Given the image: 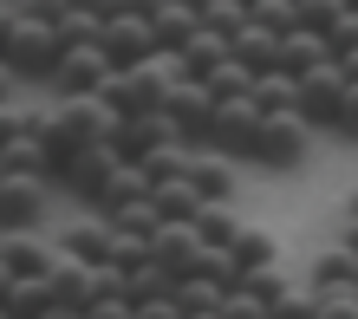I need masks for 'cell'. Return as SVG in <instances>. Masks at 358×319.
Segmentation results:
<instances>
[{"mask_svg":"<svg viewBox=\"0 0 358 319\" xmlns=\"http://www.w3.org/2000/svg\"><path fill=\"white\" fill-rule=\"evenodd\" d=\"M255 131H261V104L255 98H215V111H208V131H202V150H215V157H248L255 150Z\"/></svg>","mask_w":358,"mask_h":319,"instance_id":"obj_1","label":"cell"},{"mask_svg":"<svg viewBox=\"0 0 358 319\" xmlns=\"http://www.w3.org/2000/svg\"><path fill=\"white\" fill-rule=\"evenodd\" d=\"M313 150V131L300 124V111H267L261 131H255V150H248V163L261 169H300Z\"/></svg>","mask_w":358,"mask_h":319,"instance_id":"obj_2","label":"cell"},{"mask_svg":"<svg viewBox=\"0 0 358 319\" xmlns=\"http://www.w3.org/2000/svg\"><path fill=\"white\" fill-rule=\"evenodd\" d=\"M59 52H66V39H59V27H39V20H20V27L7 33V46H0V66H7L13 78H52Z\"/></svg>","mask_w":358,"mask_h":319,"instance_id":"obj_3","label":"cell"},{"mask_svg":"<svg viewBox=\"0 0 358 319\" xmlns=\"http://www.w3.org/2000/svg\"><path fill=\"white\" fill-rule=\"evenodd\" d=\"M46 124H52L66 143H111L124 118L92 92V98H52V104H46Z\"/></svg>","mask_w":358,"mask_h":319,"instance_id":"obj_4","label":"cell"},{"mask_svg":"<svg viewBox=\"0 0 358 319\" xmlns=\"http://www.w3.org/2000/svg\"><path fill=\"white\" fill-rule=\"evenodd\" d=\"M293 85H300V98H293L300 124H306V131H332V118H339V98H345V72H339V59H326V66L300 72Z\"/></svg>","mask_w":358,"mask_h":319,"instance_id":"obj_5","label":"cell"},{"mask_svg":"<svg viewBox=\"0 0 358 319\" xmlns=\"http://www.w3.org/2000/svg\"><path fill=\"white\" fill-rule=\"evenodd\" d=\"M124 157L111 150V143H78V150L52 169V189H66V196H78V202H92L98 189H104V176H111Z\"/></svg>","mask_w":358,"mask_h":319,"instance_id":"obj_6","label":"cell"},{"mask_svg":"<svg viewBox=\"0 0 358 319\" xmlns=\"http://www.w3.org/2000/svg\"><path fill=\"white\" fill-rule=\"evenodd\" d=\"M46 208H52V183L46 176H0V235L39 228Z\"/></svg>","mask_w":358,"mask_h":319,"instance_id":"obj_7","label":"cell"},{"mask_svg":"<svg viewBox=\"0 0 358 319\" xmlns=\"http://www.w3.org/2000/svg\"><path fill=\"white\" fill-rule=\"evenodd\" d=\"M104 78H111V59H104V46H66L46 85H52V98H92Z\"/></svg>","mask_w":358,"mask_h":319,"instance_id":"obj_8","label":"cell"},{"mask_svg":"<svg viewBox=\"0 0 358 319\" xmlns=\"http://www.w3.org/2000/svg\"><path fill=\"white\" fill-rule=\"evenodd\" d=\"M98 46H104V59H111V72H124V66H143V59L157 52V33H150L143 13H111L104 33H98Z\"/></svg>","mask_w":358,"mask_h":319,"instance_id":"obj_9","label":"cell"},{"mask_svg":"<svg viewBox=\"0 0 358 319\" xmlns=\"http://www.w3.org/2000/svg\"><path fill=\"white\" fill-rule=\"evenodd\" d=\"M157 111L176 124V131L189 137V143H202V131H208V111H215V98H208V85L202 78H176L170 92L157 98Z\"/></svg>","mask_w":358,"mask_h":319,"instance_id":"obj_10","label":"cell"},{"mask_svg":"<svg viewBox=\"0 0 358 319\" xmlns=\"http://www.w3.org/2000/svg\"><path fill=\"white\" fill-rule=\"evenodd\" d=\"M150 261L170 274V281H189V274H202V241L189 222H163L150 235Z\"/></svg>","mask_w":358,"mask_h":319,"instance_id":"obj_11","label":"cell"},{"mask_svg":"<svg viewBox=\"0 0 358 319\" xmlns=\"http://www.w3.org/2000/svg\"><path fill=\"white\" fill-rule=\"evenodd\" d=\"M0 267H7V281H33V274H46V267H52V241L39 235V228L0 235Z\"/></svg>","mask_w":358,"mask_h":319,"instance_id":"obj_12","label":"cell"},{"mask_svg":"<svg viewBox=\"0 0 358 319\" xmlns=\"http://www.w3.org/2000/svg\"><path fill=\"white\" fill-rule=\"evenodd\" d=\"M59 254H72V261H85V267H98L104 254H111V228H104V215H78V222H66L59 235H46Z\"/></svg>","mask_w":358,"mask_h":319,"instance_id":"obj_13","label":"cell"},{"mask_svg":"<svg viewBox=\"0 0 358 319\" xmlns=\"http://www.w3.org/2000/svg\"><path fill=\"white\" fill-rule=\"evenodd\" d=\"M182 176H189V189H196L202 202H235V163L215 157V150H202V143L189 150V169H182Z\"/></svg>","mask_w":358,"mask_h":319,"instance_id":"obj_14","label":"cell"},{"mask_svg":"<svg viewBox=\"0 0 358 319\" xmlns=\"http://www.w3.org/2000/svg\"><path fill=\"white\" fill-rule=\"evenodd\" d=\"M326 59H332L326 33H306V27H293V33H280V52H273V72L300 78V72H313V66H326Z\"/></svg>","mask_w":358,"mask_h":319,"instance_id":"obj_15","label":"cell"},{"mask_svg":"<svg viewBox=\"0 0 358 319\" xmlns=\"http://www.w3.org/2000/svg\"><path fill=\"white\" fill-rule=\"evenodd\" d=\"M228 261H235L241 281H248V274H267V267H280V241H273L267 228H248L241 222V235L228 241Z\"/></svg>","mask_w":358,"mask_h":319,"instance_id":"obj_16","label":"cell"},{"mask_svg":"<svg viewBox=\"0 0 358 319\" xmlns=\"http://www.w3.org/2000/svg\"><path fill=\"white\" fill-rule=\"evenodd\" d=\"M339 287H358V261L332 241L313 254V267H306V293H339Z\"/></svg>","mask_w":358,"mask_h":319,"instance_id":"obj_17","label":"cell"},{"mask_svg":"<svg viewBox=\"0 0 358 319\" xmlns=\"http://www.w3.org/2000/svg\"><path fill=\"white\" fill-rule=\"evenodd\" d=\"M137 196H150V183H143V169H137V163H117L111 176H104V189L92 196V215H111V208L137 202Z\"/></svg>","mask_w":358,"mask_h":319,"instance_id":"obj_18","label":"cell"},{"mask_svg":"<svg viewBox=\"0 0 358 319\" xmlns=\"http://www.w3.org/2000/svg\"><path fill=\"white\" fill-rule=\"evenodd\" d=\"M189 228H196L202 248H228L241 235V215H235V202H202L196 215H189Z\"/></svg>","mask_w":358,"mask_h":319,"instance_id":"obj_19","label":"cell"},{"mask_svg":"<svg viewBox=\"0 0 358 319\" xmlns=\"http://www.w3.org/2000/svg\"><path fill=\"white\" fill-rule=\"evenodd\" d=\"M52 306V281L46 274H33V281H7V293H0V313L7 319H39Z\"/></svg>","mask_w":358,"mask_h":319,"instance_id":"obj_20","label":"cell"},{"mask_svg":"<svg viewBox=\"0 0 358 319\" xmlns=\"http://www.w3.org/2000/svg\"><path fill=\"white\" fill-rule=\"evenodd\" d=\"M196 27H202V20H196V7H182V0H163V7L150 13V33H157V46H163V52H176Z\"/></svg>","mask_w":358,"mask_h":319,"instance_id":"obj_21","label":"cell"},{"mask_svg":"<svg viewBox=\"0 0 358 319\" xmlns=\"http://www.w3.org/2000/svg\"><path fill=\"white\" fill-rule=\"evenodd\" d=\"M104 228H111V235H137V241H150L157 228H163V215H157V202H150V196H137V202L111 208V215H104Z\"/></svg>","mask_w":358,"mask_h":319,"instance_id":"obj_22","label":"cell"},{"mask_svg":"<svg viewBox=\"0 0 358 319\" xmlns=\"http://www.w3.org/2000/svg\"><path fill=\"white\" fill-rule=\"evenodd\" d=\"M273 52H280V39L261 33V27H241L235 39H228V59H241L248 72H273Z\"/></svg>","mask_w":358,"mask_h":319,"instance_id":"obj_23","label":"cell"},{"mask_svg":"<svg viewBox=\"0 0 358 319\" xmlns=\"http://www.w3.org/2000/svg\"><path fill=\"white\" fill-rule=\"evenodd\" d=\"M189 150H196V143H157V150H143L137 157V169H143V183H170V176H182L189 169Z\"/></svg>","mask_w":358,"mask_h":319,"instance_id":"obj_24","label":"cell"},{"mask_svg":"<svg viewBox=\"0 0 358 319\" xmlns=\"http://www.w3.org/2000/svg\"><path fill=\"white\" fill-rule=\"evenodd\" d=\"M150 202H157V215H163V222H189V215L202 208V196L189 189V176H170V183H157V189H150Z\"/></svg>","mask_w":358,"mask_h":319,"instance_id":"obj_25","label":"cell"},{"mask_svg":"<svg viewBox=\"0 0 358 319\" xmlns=\"http://www.w3.org/2000/svg\"><path fill=\"white\" fill-rule=\"evenodd\" d=\"M170 300H176V313H215L222 306V287L208 281V274H189V281L170 287Z\"/></svg>","mask_w":358,"mask_h":319,"instance_id":"obj_26","label":"cell"},{"mask_svg":"<svg viewBox=\"0 0 358 319\" xmlns=\"http://www.w3.org/2000/svg\"><path fill=\"white\" fill-rule=\"evenodd\" d=\"M248 27H261V33H293L300 27V7H293V0H248Z\"/></svg>","mask_w":358,"mask_h":319,"instance_id":"obj_27","label":"cell"},{"mask_svg":"<svg viewBox=\"0 0 358 319\" xmlns=\"http://www.w3.org/2000/svg\"><path fill=\"white\" fill-rule=\"evenodd\" d=\"M176 281L163 274L157 261H137V267H124V300H163Z\"/></svg>","mask_w":358,"mask_h":319,"instance_id":"obj_28","label":"cell"},{"mask_svg":"<svg viewBox=\"0 0 358 319\" xmlns=\"http://www.w3.org/2000/svg\"><path fill=\"white\" fill-rule=\"evenodd\" d=\"M202 85H208V98H241L248 85H255V72H248L241 59H222V66L202 72Z\"/></svg>","mask_w":358,"mask_h":319,"instance_id":"obj_29","label":"cell"},{"mask_svg":"<svg viewBox=\"0 0 358 319\" xmlns=\"http://www.w3.org/2000/svg\"><path fill=\"white\" fill-rule=\"evenodd\" d=\"M196 20H202L208 33H222V39H235V33L248 27V7H241V0H208V7H202Z\"/></svg>","mask_w":358,"mask_h":319,"instance_id":"obj_30","label":"cell"},{"mask_svg":"<svg viewBox=\"0 0 358 319\" xmlns=\"http://www.w3.org/2000/svg\"><path fill=\"white\" fill-rule=\"evenodd\" d=\"M98 33H104V20L85 13V7H66V20H59V39L66 46H98Z\"/></svg>","mask_w":358,"mask_h":319,"instance_id":"obj_31","label":"cell"},{"mask_svg":"<svg viewBox=\"0 0 358 319\" xmlns=\"http://www.w3.org/2000/svg\"><path fill=\"white\" fill-rule=\"evenodd\" d=\"M222 319H267V300L248 281H235V287L222 293Z\"/></svg>","mask_w":358,"mask_h":319,"instance_id":"obj_32","label":"cell"},{"mask_svg":"<svg viewBox=\"0 0 358 319\" xmlns=\"http://www.w3.org/2000/svg\"><path fill=\"white\" fill-rule=\"evenodd\" d=\"M306 313H313V293H306V287H293V281L267 300V319H306Z\"/></svg>","mask_w":358,"mask_h":319,"instance_id":"obj_33","label":"cell"},{"mask_svg":"<svg viewBox=\"0 0 358 319\" xmlns=\"http://www.w3.org/2000/svg\"><path fill=\"white\" fill-rule=\"evenodd\" d=\"M313 319H358V287H339V293H313Z\"/></svg>","mask_w":358,"mask_h":319,"instance_id":"obj_34","label":"cell"},{"mask_svg":"<svg viewBox=\"0 0 358 319\" xmlns=\"http://www.w3.org/2000/svg\"><path fill=\"white\" fill-rule=\"evenodd\" d=\"M293 7H300V27H306V33H326L339 13H352L345 0H293Z\"/></svg>","mask_w":358,"mask_h":319,"instance_id":"obj_35","label":"cell"},{"mask_svg":"<svg viewBox=\"0 0 358 319\" xmlns=\"http://www.w3.org/2000/svg\"><path fill=\"white\" fill-rule=\"evenodd\" d=\"M104 261L137 267V261H150V241H137V235H111V254H104Z\"/></svg>","mask_w":358,"mask_h":319,"instance_id":"obj_36","label":"cell"},{"mask_svg":"<svg viewBox=\"0 0 358 319\" xmlns=\"http://www.w3.org/2000/svg\"><path fill=\"white\" fill-rule=\"evenodd\" d=\"M72 0H20V20H39V27H59Z\"/></svg>","mask_w":358,"mask_h":319,"instance_id":"obj_37","label":"cell"},{"mask_svg":"<svg viewBox=\"0 0 358 319\" xmlns=\"http://www.w3.org/2000/svg\"><path fill=\"white\" fill-rule=\"evenodd\" d=\"M326 46H332V59H339L345 46H358V13H339V20H332V27H326Z\"/></svg>","mask_w":358,"mask_h":319,"instance_id":"obj_38","label":"cell"},{"mask_svg":"<svg viewBox=\"0 0 358 319\" xmlns=\"http://www.w3.org/2000/svg\"><path fill=\"white\" fill-rule=\"evenodd\" d=\"M332 131L358 143V85H345V98H339V118H332Z\"/></svg>","mask_w":358,"mask_h":319,"instance_id":"obj_39","label":"cell"},{"mask_svg":"<svg viewBox=\"0 0 358 319\" xmlns=\"http://www.w3.org/2000/svg\"><path fill=\"white\" fill-rule=\"evenodd\" d=\"M13 27H20V0H0V46H7Z\"/></svg>","mask_w":358,"mask_h":319,"instance_id":"obj_40","label":"cell"},{"mask_svg":"<svg viewBox=\"0 0 358 319\" xmlns=\"http://www.w3.org/2000/svg\"><path fill=\"white\" fill-rule=\"evenodd\" d=\"M72 7H85V13H98V20H111V13H124V0H72Z\"/></svg>","mask_w":358,"mask_h":319,"instance_id":"obj_41","label":"cell"},{"mask_svg":"<svg viewBox=\"0 0 358 319\" xmlns=\"http://www.w3.org/2000/svg\"><path fill=\"white\" fill-rule=\"evenodd\" d=\"M339 248H345L352 261H358V215H345V228H339Z\"/></svg>","mask_w":358,"mask_h":319,"instance_id":"obj_42","label":"cell"},{"mask_svg":"<svg viewBox=\"0 0 358 319\" xmlns=\"http://www.w3.org/2000/svg\"><path fill=\"white\" fill-rule=\"evenodd\" d=\"M157 7H163V0H124V13H143V20H150Z\"/></svg>","mask_w":358,"mask_h":319,"instance_id":"obj_43","label":"cell"},{"mask_svg":"<svg viewBox=\"0 0 358 319\" xmlns=\"http://www.w3.org/2000/svg\"><path fill=\"white\" fill-rule=\"evenodd\" d=\"M13 85H20V78H13L7 66H0V104H7V98H13Z\"/></svg>","mask_w":358,"mask_h":319,"instance_id":"obj_44","label":"cell"},{"mask_svg":"<svg viewBox=\"0 0 358 319\" xmlns=\"http://www.w3.org/2000/svg\"><path fill=\"white\" fill-rule=\"evenodd\" d=\"M39 319H78V313H72V306H59V300H52L46 313H39Z\"/></svg>","mask_w":358,"mask_h":319,"instance_id":"obj_45","label":"cell"},{"mask_svg":"<svg viewBox=\"0 0 358 319\" xmlns=\"http://www.w3.org/2000/svg\"><path fill=\"white\" fill-rule=\"evenodd\" d=\"M182 319H222V306H215V313H182Z\"/></svg>","mask_w":358,"mask_h":319,"instance_id":"obj_46","label":"cell"},{"mask_svg":"<svg viewBox=\"0 0 358 319\" xmlns=\"http://www.w3.org/2000/svg\"><path fill=\"white\" fill-rule=\"evenodd\" d=\"M182 7H196V13H202V7H208V0H182Z\"/></svg>","mask_w":358,"mask_h":319,"instance_id":"obj_47","label":"cell"},{"mask_svg":"<svg viewBox=\"0 0 358 319\" xmlns=\"http://www.w3.org/2000/svg\"><path fill=\"white\" fill-rule=\"evenodd\" d=\"M345 215H358V189H352V208H345Z\"/></svg>","mask_w":358,"mask_h":319,"instance_id":"obj_48","label":"cell"},{"mask_svg":"<svg viewBox=\"0 0 358 319\" xmlns=\"http://www.w3.org/2000/svg\"><path fill=\"white\" fill-rule=\"evenodd\" d=\"M0 293H7V267H0Z\"/></svg>","mask_w":358,"mask_h":319,"instance_id":"obj_49","label":"cell"},{"mask_svg":"<svg viewBox=\"0 0 358 319\" xmlns=\"http://www.w3.org/2000/svg\"><path fill=\"white\" fill-rule=\"evenodd\" d=\"M78 319H92V313H78Z\"/></svg>","mask_w":358,"mask_h":319,"instance_id":"obj_50","label":"cell"},{"mask_svg":"<svg viewBox=\"0 0 358 319\" xmlns=\"http://www.w3.org/2000/svg\"><path fill=\"white\" fill-rule=\"evenodd\" d=\"M0 176H7V169H0Z\"/></svg>","mask_w":358,"mask_h":319,"instance_id":"obj_51","label":"cell"},{"mask_svg":"<svg viewBox=\"0 0 358 319\" xmlns=\"http://www.w3.org/2000/svg\"><path fill=\"white\" fill-rule=\"evenodd\" d=\"M241 7H248V0H241Z\"/></svg>","mask_w":358,"mask_h":319,"instance_id":"obj_52","label":"cell"},{"mask_svg":"<svg viewBox=\"0 0 358 319\" xmlns=\"http://www.w3.org/2000/svg\"><path fill=\"white\" fill-rule=\"evenodd\" d=\"M0 319H7V313H0Z\"/></svg>","mask_w":358,"mask_h":319,"instance_id":"obj_53","label":"cell"},{"mask_svg":"<svg viewBox=\"0 0 358 319\" xmlns=\"http://www.w3.org/2000/svg\"><path fill=\"white\" fill-rule=\"evenodd\" d=\"M306 319H313V313H306Z\"/></svg>","mask_w":358,"mask_h":319,"instance_id":"obj_54","label":"cell"}]
</instances>
